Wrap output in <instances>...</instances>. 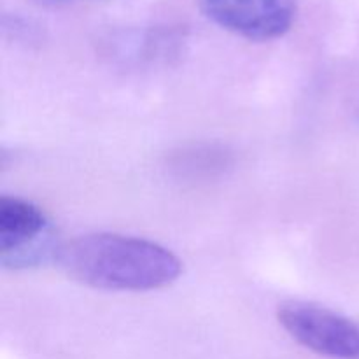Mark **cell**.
<instances>
[{"label":"cell","mask_w":359,"mask_h":359,"mask_svg":"<svg viewBox=\"0 0 359 359\" xmlns=\"http://www.w3.org/2000/svg\"><path fill=\"white\" fill-rule=\"evenodd\" d=\"M55 263L77 283L102 291H153L182 273L170 249L147 238L86 233L60 242Z\"/></svg>","instance_id":"1"},{"label":"cell","mask_w":359,"mask_h":359,"mask_svg":"<svg viewBox=\"0 0 359 359\" xmlns=\"http://www.w3.org/2000/svg\"><path fill=\"white\" fill-rule=\"evenodd\" d=\"M280 326L311 353L328 359L359 358V325L323 305L290 302L279 309Z\"/></svg>","instance_id":"2"},{"label":"cell","mask_w":359,"mask_h":359,"mask_svg":"<svg viewBox=\"0 0 359 359\" xmlns=\"http://www.w3.org/2000/svg\"><path fill=\"white\" fill-rule=\"evenodd\" d=\"M198 4L217 27L255 42L283 37L297 21V0H198Z\"/></svg>","instance_id":"3"},{"label":"cell","mask_w":359,"mask_h":359,"mask_svg":"<svg viewBox=\"0 0 359 359\" xmlns=\"http://www.w3.org/2000/svg\"><path fill=\"white\" fill-rule=\"evenodd\" d=\"M186 42V32L174 25L121 28L104 39V49L109 56L123 65H151L167 62L181 53Z\"/></svg>","instance_id":"4"},{"label":"cell","mask_w":359,"mask_h":359,"mask_svg":"<svg viewBox=\"0 0 359 359\" xmlns=\"http://www.w3.org/2000/svg\"><path fill=\"white\" fill-rule=\"evenodd\" d=\"M53 244L48 216L20 196H0V259L27 255Z\"/></svg>","instance_id":"5"},{"label":"cell","mask_w":359,"mask_h":359,"mask_svg":"<svg viewBox=\"0 0 359 359\" xmlns=\"http://www.w3.org/2000/svg\"><path fill=\"white\" fill-rule=\"evenodd\" d=\"M231 165V153L221 146H191L172 156L170 168L177 177L198 181L214 177L226 170Z\"/></svg>","instance_id":"6"},{"label":"cell","mask_w":359,"mask_h":359,"mask_svg":"<svg viewBox=\"0 0 359 359\" xmlns=\"http://www.w3.org/2000/svg\"><path fill=\"white\" fill-rule=\"evenodd\" d=\"M37 4H41V6H62V4H69V2H74V0H35Z\"/></svg>","instance_id":"7"},{"label":"cell","mask_w":359,"mask_h":359,"mask_svg":"<svg viewBox=\"0 0 359 359\" xmlns=\"http://www.w3.org/2000/svg\"><path fill=\"white\" fill-rule=\"evenodd\" d=\"M358 359H359V358H358Z\"/></svg>","instance_id":"8"}]
</instances>
